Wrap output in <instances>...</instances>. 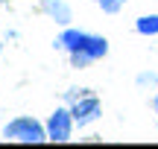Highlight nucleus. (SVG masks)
<instances>
[{"mask_svg": "<svg viewBox=\"0 0 158 149\" xmlns=\"http://www.w3.org/2000/svg\"><path fill=\"white\" fill-rule=\"evenodd\" d=\"M3 138L18 140V143H41L47 138V126H41L35 117H15L3 126Z\"/></svg>", "mask_w": 158, "mask_h": 149, "instance_id": "1", "label": "nucleus"}, {"mask_svg": "<svg viewBox=\"0 0 158 149\" xmlns=\"http://www.w3.org/2000/svg\"><path fill=\"white\" fill-rule=\"evenodd\" d=\"M73 126H76V120L70 114V108H56L50 114V120H47V138L53 143H64L73 135Z\"/></svg>", "mask_w": 158, "mask_h": 149, "instance_id": "2", "label": "nucleus"}, {"mask_svg": "<svg viewBox=\"0 0 158 149\" xmlns=\"http://www.w3.org/2000/svg\"><path fill=\"white\" fill-rule=\"evenodd\" d=\"M70 114H73L76 126H88V123H94L97 117L102 114V103L97 97H91V94H85V97L73 99V105H70Z\"/></svg>", "mask_w": 158, "mask_h": 149, "instance_id": "3", "label": "nucleus"}, {"mask_svg": "<svg viewBox=\"0 0 158 149\" xmlns=\"http://www.w3.org/2000/svg\"><path fill=\"white\" fill-rule=\"evenodd\" d=\"M88 35L91 32H82V29H64V32L56 38V47H59V50H68V53L82 50L85 41H88Z\"/></svg>", "mask_w": 158, "mask_h": 149, "instance_id": "4", "label": "nucleus"}, {"mask_svg": "<svg viewBox=\"0 0 158 149\" xmlns=\"http://www.w3.org/2000/svg\"><path fill=\"white\" fill-rule=\"evenodd\" d=\"M41 9H44L56 23H70V9L62 3V0H41Z\"/></svg>", "mask_w": 158, "mask_h": 149, "instance_id": "5", "label": "nucleus"}, {"mask_svg": "<svg viewBox=\"0 0 158 149\" xmlns=\"http://www.w3.org/2000/svg\"><path fill=\"white\" fill-rule=\"evenodd\" d=\"M135 29H138L141 35H158V15H143V18H138Z\"/></svg>", "mask_w": 158, "mask_h": 149, "instance_id": "6", "label": "nucleus"}, {"mask_svg": "<svg viewBox=\"0 0 158 149\" xmlns=\"http://www.w3.org/2000/svg\"><path fill=\"white\" fill-rule=\"evenodd\" d=\"M123 3H126V0H100L102 12H108V15H117V12L123 9Z\"/></svg>", "mask_w": 158, "mask_h": 149, "instance_id": "7", "label": "nucleus"}, {"mask_svg": "<svg viewBox=\"0 0 158 149\" xmlns=\"http://www.w3.org/2000/svg\"><path fill=\"white\" fill-rule=\"evenodd\" d=\"M155 114H158V94H155Z\"/></svg>", "mask_w": 158, "mask_h": 149, "instance_id": "8", "label": "nucleus"}, {"mask_svg": "<svg viewBox=\"0 0 158 149\" xmlns=\"http://www.w3.org/2000/svg\"><path fill=\"white\" fill-rule=\"evenodd\" d=\"M0 53H3V41H0Z\"/></svg>", "mask_w": 158, "mask_h": 149, "instance_id": "9", "label": "nucleus"}, {"mask_svg": "<svg viewBox=\"0 0 158 149\" xmlns=\"http://www.w3.org/2000/svg\"><path fill=\"white\" fill-rule=\"evenodd\" d=\"M94 3H100V0H94Z\"/></svg>", "mask_w": 158, "mask_h": 149, "instance_id": "10", "label": "nucleus"}]
</instances>
